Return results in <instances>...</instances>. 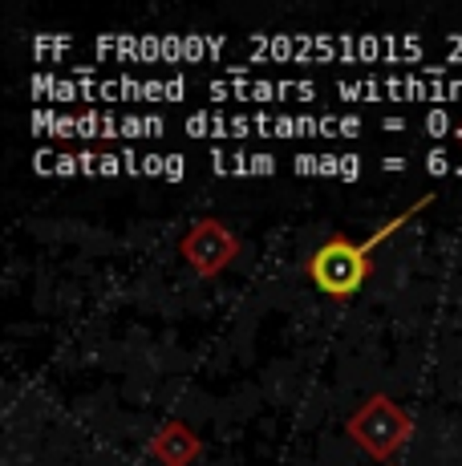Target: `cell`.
Instances as JSON below:
<instances>
[{
	"label": "cell",
	"mask_w": 462,
	"mask_h": 466,
	"mask_svg": "<svg viewBox=\"0 0 462 466\" xmlns=\"http://www.w3.org/2000/svg\"><path fill=\"white\" fill-rule=\"evenodd\" d=\"M247 49L268 61H292V66H321V61L406 66L422 57L426 41L414 33H256L247 37Z\"/></svg>",
	"instance_id": "obj_1"
},
{
	"label": "cell",
	"mask_w": 462,
	"mask_h": 466,
	"mask_svg": "<svg viewBox=\"0 0 462 466\" xmlns=\"http://www.w3.org/2000/svg\"><path fill=\"white\" fill-rule=\"evenodd\" d=\"M434 195H422V199L414 203V208L397 211L394 219H386L373 236L366 239H349V236H328L321 248H316L313 256H308V276H313V284L325 292V297L333 300H349L353 292L361 289V284L369 280L373 272V252H377V244H386L394 231H402L406 223L414 219V215H422V208H430Z\"/></svg>",
	"instance_id": "obj_2"
},
{
	"label": "cell",
	"mask_w": 462,
	"mask_h": 466,
	"mask_svg": "<svg viewBox=\"0 0 462 466\" xmlns=\"http://www.w3.org/2000/svg\"><path fill=\"white\" fill-rule=\"evenodd\" d=\"M97 57L114 61H166V66H186V61H216L227 53V37L211 33H105L94 41Z\"/></svg>",
	"instance_id": "obj_3"
},
{
	"label": "cell",
	"mask_w": 462,
	"mask_h": 466,
	"mask_svg": "<svg viewBox=\"0 0 462 466\" xmlns=\"http://www.w3.org/2000/svg\"><path fill=\"white\" fill-rule=\"evenodd\" d=\"M333 94L341 97V102H430V106H447V102H462V77H422V74L357 77V82H333Z\"/></svg>",
	"instance_id": "obj_4"
},
{
	"label": "cell",
	"mask_w": 462,
	"mask_h": 466,
	"mask_svg": "<svg viewBox=\"0 0 462 466\" xmlns=\"http://www.w3.org/2000/svg\"><path fill=\"white\" fill-rule=\"evenodd\" d=\"M414 434V418L386 393H369L366 406L349 418V438L377 462H389Z\"/></svg>",
	"instance_id": "obj_5"
},
{
	"label": "cell",
	"mask_w": 462,
	"mask_h": 466,
	"mask_svg": "<svg viewBox=\"0 0 462 466\" xmlns=\"http://www.w3.org/2000/svg\"><path fill=\"white\" fill-rule=\"evenodd\" d=\"M179 252H183L186 264H191L195 276L211 280V276H219L231 264V259L239 256V239H236V231H227V223H219V219H195L191 231L183 236Z\"/></svg>",
	"instance_id": "obj_6"
},
{
	"label": "cell",
	"mask_w": 462,
	"mask_h": 466,
	"mask_svg": "<svg viewBox=\"0 0 462 466\" xmlns=\"http://www.w3.org/2000/svg\"><path fill=\"white\" fill-rule=\"evenodd\" d=\"M207 94L216 102H313L321 89L316 82H276V77H219L207 82Z\"/></svg>",
	"instance_id": "obj_7"
},
{
	"label": "cell",
	"mask_w": 462,
	"mask_h": 466,
	"mask_svg": "<svg viewBox=\"0 0 462 466\" xmlns=\"http://www.w3.org/2000/svg\"><path fill=\"white\" fill-rule=\"evenodd\" d=\"M191 94L186 77H102L97 102H183Z\"/></svg>",
	"instance_id": "obj_8"
},
{
	"label": "cell",
	"mask_w": 462,
	"mask_h": 466,
	"mask_svg": "<svg viewBox=\"0 0 462 466\" xmlns=\"http://www.w3.org/2000/svg\"><path fill=\"white\" fill-rule=\"evenodd\" d=\"M150 454H155L163 466H191L199 459V438L191 434L183 422H166L150 442Z\"/></svg>",
	"instance_id": "obj_9"
},
{
	"label": "cell",
	"mask_w": 462,
	"mask_h": 466,
	"mask_svg": "<svg viewBox=\"0 0 462 466\" xmlns=\"http://www.w3.org/2000/svg\"><path fill=\"white\" fill-rule=\"evenodd\" d=\"M97 82H77L69 74H37V77H29V89L49 97V102H97Z\"/></svg>",
	"instance_id": "obj_10"
},
{
	"label": "cell",
	"mask_w": 462,
	"mask_h": 466,
	"mask_svg": "<svg viewBox=\"0 0 462 466\" xmlns=\"http://www.w3.org/2000/svg\"><path fill=\"white\" fill-rule=\"evenodd\" d=\"M211 170L216 175H276V155L260 150V155H247V150H211Z\"/></svg>",
	"instance_id": "obj_11"
},
{
	"label": "cell",
	"mask_w": 462,
	"mask_h": 466,
	"mask_svg": "<svg viewBox=\"0 0 462 466\" xmlns=\"http://www.w3.org/2000/svg\"><path fill=\"white\" fill-rule=\"evenodd\" d=\"M296 175H328V178H361V158L357 155H292Z\"/></svg>",
	"instance_id": "obj_12"
},
{
	"label": "cell",
	"mask_w": 462,
	"mask_h": 466,
	"mask_svg": "<svg viewBox=\"0 0 462 466\" xmlns=\"http://www.w3.org/2000/svg\"><path fill=\"white\" fill-rule=\"evenodd\" d=\"M417 127H422V134H430V138H447V134H455L458 118H450L447 110H426Z\"/></svg>",
	"instance_id": "obj_13"
},
{
	"label": "cell",
	"mask_w": 462,
	"mask_h": 466,
	"mask_svg": "<svg viewBox=\"0 0 462 466\" xmlns=\"http://www.w3.org/2000/svg\"><path fill=\"white\" fill-rule=\"evenodd\" d=\"M422 167L430 170V175H447V170H458L455 150H430V155L422 158Z\"/></svg>",
	"instance_id": "obj_14"
},
{
	"label": "cell",
	"mask_w": 462,
	"mask_h": 466,
	"mask_svg": "<svg viewBox=\"0 0 462 466\" xmlns=\"http://www.w3.org/2000/svg\"><path fill=\"white\" fill-rule=\"evenodd\" d=\"M74 37H33V53H69Z\"/></svg>",
	"instance_id": "obj_15"
},
{
	"label": "cell",
	"mask_w": 462,
	"mask_h": 466,
	"mask_svg": "<svg viewBox=\"0 0 462 466\" xmlns=\"http://www.w3.org/2000/svg\"><path fill=\"white\" fill-rule=\"evenodd\" d=\"M183 175H186V158L183 155H166V163H163V178H166V183H179Z\"/></svg>",
	"instance_id": "obj_16"
},
{
	"label": "cell",
	"mask_w": 462,
	"mask_h": 466,
	"mask_svg": "<svg viewBox=\"0 0 462 466\" xmlns=\"http://www.w3.org/2000/svg\"><path fill=\"white\" fill-rule=\"evenodd\" d=\"M442 45H447V53H450V57L462 61V33H455V37H447Z\"/></svg>",
	"instance_id": "obj_17"
},
{
	"label": "cell",
	"mask_w": 462,
	"mask_h": 466,
	"mask_svg": "<svg viewBox=\"0 0 462 466\" xmlns=\"http://www.w3.org/2000/svg\"><path fill=\"white\" fill-rule=\"evenodd\" d=\"M381 170H406V158H381Z\"/></svg>",
	"instance_id": "obj_18"
},
{
	"label": "cell",
	"mask_w": 462,
	"mask_h": 466,
	"mask_svg": "<svg viewBox=\"0 0 462 466\" xmlns=\"http://www.w3.org/2000/svg\"><path fill=\"white\" fill-rule=\"evenodd\" d=\"M455 138H458V142H462V122H458V127H455Z\"/></svg>",
	"instance_id": "obj_19"
},
{
	"label": "cell",
	"mask_w": 462,
	"mask_h": 466,
	"mask_svg": "<svg viewBox=\"0 0 462 466\" xmlns=\"http://www.w3.org/2000/svg\"><path fill=\"white\" fill-rule=\"evenodd\" d=\"M389 466H394V462H389Z\"/></svg>",
	"instance_id": "obj_20"
}]
</instances>
